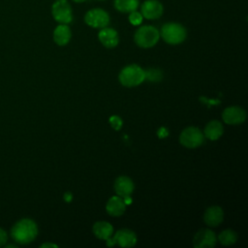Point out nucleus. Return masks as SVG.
<instances>
[{"instance_id":"f257e3e1","label":"nucleus","mask_w":248,"mask_h":248,"mask_svg":"<svg viewBox=\"0 0 248 248\" xmlns=\"http://www.w3.org/2000/svg\"><path fill=\"white\" fill-rule=\"evenodd\" d=\"M38 234L37 224L29 219L23 218L17 221L11 230L12 238L18 244H28L32 242Z\"/></svg>"},{"instance_id":"f03ea898","label":"nucleus","mask_w":248,"mask_h":248,"mask_svg":"<svg viewBox=\"0 0 248 248\" xmlns=\"http://www.w3.org/2000/svg\"><path fill=\"white\" fill-rule=\"evenodd\" d=\"M160 36L170 45L181 44L187 36L186 29L183 25L177 22H167L160 30Z\"/></svg>"},{"instance_id":"7ed1b4c3","label":"nucleus","mask_w":248,"mask_h":248,"mask_svg":"<svg viewBox=\"0 0 248 248\" xmlns=\"http://www.w3.org/2000/svg\"><path fill=\"white\" fill-rule=\"evenodd\" d=\"M118 78L122 85L126 87H135L144 80L145 73L139 65L132 64L121 70Z\"/></svg>"},{"instance_id":"20e7f679","label":"nucleus","mask_w":248,"mask_h":248,"mask_svg":"<svg viewBox=\"0 0 248 248\" xmlns=\"http://www.w3.org/2000/svg\"><path fill=\"white\" fill-rule=\"evenodd\" d=\"M160 38V33L157 28L152 25H143L140 26L134 35L135 43L142 47L149 48L154 46Z\"/></svg>"},{"instance_id":"39448f33","label":"nucleus","mask_w":248,"mask_h":248,"mask_svg":"<svg viewBox=\"0 0 248 248\" xmlns=\"http://www.w3.org/2000/svg\"><path fill=\"white\" fill-rule=\"evenodd\" d=\"M51 14L55 21L60 24H68L73 20L72 7L67 0H56L52 4Z\"/></svg>"},{"instance_id":"423d86ee","label":"nucleus","mask_w":248,"mask_h":248,"mask_svg":"<svg viewBox=\"0 0 248 248\" xmlns=\"http://www.w3.org/2000/svg\"><path fill=\"white\" fill-rule=\"evenodd\" d=\"M179 141L187 148H196L203 142V134L197 127H187L181 132Z\"/></svg>"},{"instance_id":"0eeeda50","label":"nucleus","mask_w":248,"mask_h":248,"mask_svg":"<svg viewBox=\"0 0 248 248\" xmlns=\"http://www.w3.org/2000/svg\"><path fill=\"white\" fill-rule=\"evenodd\" d=\"M85 23L93 28H104L109 23L108 14L100 8H95L89 10L84 16Z\"/></svg>"},{"instance_id":"6e6552de","label":"nucleus","mask_w":248,"mask_h":248,"mask_svg":"<svg viewBox=\"0 0 248 248\" xmlns=\"http://www.w3.org/2000/svg\"><path fill=\"white\" fill-rule=\"evenodd\" d=\"M137 243V236L134 232L128 229H122L116 232L112 238L107 239V245L112 246L118 244L121 247H133Z\"/></svg>"},{"instance_id":"1a4fd4ad","label":"nucleus","mask_w":248,"mask_h":248,"mask_svg":"<svg viewBox=\"0 0 248 248\" xmlns=\"http://www.w3.org/2000/svg\"><path fill=\"white\" fill-rule=\"evenodd\" d=\"M164 12L163 5L158 0H146L140 5V14L146 19H157Z\"/></svg>"},{"instance_id":"9d476101","label":"nucleus","mask_w":248,"mask_h":248,"mask_svg":"<svg viewBox=\"0 0 248 248\" xmlns=\"http://www.w3.org/2000/svg\"><path fill=\"white\" fill-rule=\"evenodd\" d=\"M222 118L226 124L237 125L245 121L246 112L242 108L237 106L228 107L223 110Z\"/></svg>"},{"instance_id":"9b49d317","label":"nucleus","mask_w":248,"mask_h":248,"mask_svg":"<svg viewBox=\"0 0 248 248\" xmlns=\"http://www.w3.org/2000/svg\"><path fill=\"white\" fill-rule=\"evenodd\" d=\"M194 247L196 248H211L216 244V234L208 229L200 230L193 239Z\"/></svg>"},{"instance_id":"f8f14e48","label":"nucleus","mask_w":248,"mask_h":248,"mask_svg":"<svg viewBox=\"0 0 248 248\" xmlns=\"http://www.w3.org/2000/svg\"><path fill=\"white\" fill-rule=\"evenodd\" d=\"M98 39L101 44L108 48H112L116 46L119 42L118 33L116 32V30L109 27L101 28L98 33Z\"/></svg>"},{"instance_id":"ddd939ff","label":"nucleus","mask_w":248,"mask_h":248,"mask_svg":"<svg viewBox=\"0 0 248 248\" xmlns=\"http://www.w3.org/2000/svg\"><path fill=\"white\" fill-rule=\"evenodd\" d=\"M224 219V212L220 206L213 205L208 207L203 215L204 223L209 227H216L222 223Z\"/></svg>"},{"instance_id":"4468645a","label":"nucleus","mask_w":248,"mask_h":248,"mask_svg":"<svg viewBox=\"0 0 248 248\" xmlns=\"http://www.w3.org/2000/svg\"><path fill=\"white\" fill-rule=\"evenodd\" d=\"M134 188V182L128 176H119L114 182V191L121 198L131 196Z\"/></svg>"},{"instance_id":"2eb2a0df","label":"nucleus","mask_w":248,"mask_h":248,"mask_svg":"<svg viewBox=\"0 0 248 248\" xmlns=\"http://www.w3.org/2000/svg\"><path fill=\"white\" fill-rule=\"evenodd\" d=\"M126 208V204L123 201V199H121V197H117V196H113L111 197L106 205V210L107 212L113 217H118L120 215H122L125 211Z\"/></svg>"},{"instance_id":"dca6fc26","label":"nucleus","mask_w":248,"mask_h":248,"mask_svg":"<svg viewBox=\"0 0 248 248\" xmlns=\"http://www.w3.org/2000/svg\"><path fill=\"white\" fill-rule=\"evenodd\" d=\"M72 33L67 24H59L53 31V41L58 46H65L70 42Z\"/></svg>"},{"instance_id":"f3484780","label":"nucleus","mask_w":248,"mask_h":248,"mask_svg":"<svg viewBox=\"0 0 248 248\" xmlns=\"http://www.w3.org/2000/svg\"><path fill=\"white\" fill-rule=\"evenodd\" d=\"M224 129L221 122L218 120H212L208 122L204 127V136L210 140H216L223 135Z\"/></svg>"},{"instance_id":"a211bd4d","label":"nucleus","mask_w":248,"mask_h":248,"mask_svg":"<svg viewBox=\"0 0 248 248\" xmlns=\"http://www.w3.org/2000/svg\"><path fill=\"white\" fill-rule=\"evenodd\" d=\"M92 231L96 237L103 240H107L112 234L113 228L108 222L99 221L93 225Z\"/></svg>"},{"instance_id":"6ab92c4d","label":"nucleus","mask_w":248,"mask_h":248,"mask_svg":"<svg viewBox=\"0 0 248 248\" xmlns=\"http://www.w3.org/2000/svg\"><path fill=\"white\" fill-rule=\"evenodd\" d=\"M140 6L139 0H114V8L124 14L136 11Z\"/></svg>"},{"instance_id":"aec40b11","label":"nucleus","mask_w":248,"mask_h":248,"mask_svg":"<svg viewBox=\"0 0 248 248\" xmlns=\"http://www.w3.org/2000/svg\"><path fill=\"white\" fill-rule=\"evenodd\" d=\"M237 235L232 230H225L218 235V240L220 241V243L226 246L235 243Z\"/></svg>"},{"instance_id":"412c9836","label":"nucleus","mask_w":248,"mask_h":248,"mask_svg":"<svg viewBox=\"0 0 248 248\" xmlns=\"http://www.w3.org/2000/svg\"><path fill=\"white\" fill-rule=\"evenodd\" d=\"M145 73V78H148L152 81H157L162 78V73L157 69H149Z\"/></svg>"},{"instance_id":"4be33fe9","label":"nucleus","mask_w":248,"mask_h":248,"mask_svg":"<svg viewBox=\"0 0 248 248\" xmlns=\"http://www.w3.org/2000/svg\"><path fill=\"white\" fill-rule=\"evenodd\" d=\"M142 18H143V16L137 10L134 11V12H131L129 14V21L133 25H140L142 21Z\"/></svg>"},{"instance_id":"5701e85b","label":"nucleus","mask_w":248,"mask_h":248,"mask_svg":"<svg viewBox=\"0 0 248 248\" xmlns=\"http://www.w3.org/2000/svg\"><path fill=\"white\" fill-rule=\"evenodd\" d=\"M109 123H110L111 127H112L114 130H116V131L120 130V128L122 127V120H121L120 117H118V116H116V115H112V116L109 118Z\"/></svg>"},{"instance_id":"b1692460","label":"nucleus","mask_w":248,"mask_h":248,"mask_svg":"<svg viewBox=\"0 0 248 248\" xmlns=\"http://www.w3.org/2000/svg\"><path fill=\"white\" fill-rule=\"evenodd\" d=\"M7 240H8V234H7V232H6L3 229L0 228V247H1V246H4L5 243L7 242Z\"/></svg>"},{"instance_id":"393cba45","label":"nucleus","mask_w":248,"mask_h":248,"mask_svg":"<svg viewBox=\"0 0 248 248\" xmlns=\"http://www.w3.org/2000/svg\"><path fill=\"white\" fill-rule=\"evenodd\" d=\"M168 131L166 130V128H164V127H162V128H160V130L158 131V136L160 137V138H165V137H167L168 136Z\"/></svg>"},{"instance_id":"a878e982","label":"nucleus","mask_w":248,"mask_h":248,"mask_svg":"<svg viewBox=\"0 0 248 248\" xmlns=\"http://www.w3.org/2000/svg\"><path fill=\"white\" fill-rule=\"evenodd\" d=\"M64 200H65L67 202H70L72 201V195H71V193H66V194L64 195Z\"/></svg>"},{"instance_id":"bb28decb","label":"nucleus","mask_w":248,"mask_h":248,"mask_svg":"<svg viewBox=\"0 0 248 248\" xmlns=\"http://www.w3.org/2000/svg\"><path fill=\"white\" fill-rule=\"evenodd\" d=\"M41 247L42 248H44V247H57V245L52 244V243H44V244L41 245Z\"/></svg>"},{"instance_id":"cd10ccee","label":"nucleus","mask_w":248,"mask_h":248,"mask_svg":"<svg viewBox=\"0 0 248 248\" xmlns=\"http://www.w3.org/2000/svg\"><path fill=\"white\" fill-rule=\"evenodd\" d=\"M74 2H76V3H82V2H84V1H86V0H73Z\"/></svg>"},{"instance_id":"c85d7f7f","label":"nucleus","mask_w":248,"mask_h":248,"mask_svg":"<svg viewBox=\"0 0 248 248\" xmlns=\"http://www.w3.org/2000/svg\"><path fill=\"white\" fill-rule=\"evenodd\" d=\"M98 1H103V0H98Z\"/></svg>"}]
</instances>
